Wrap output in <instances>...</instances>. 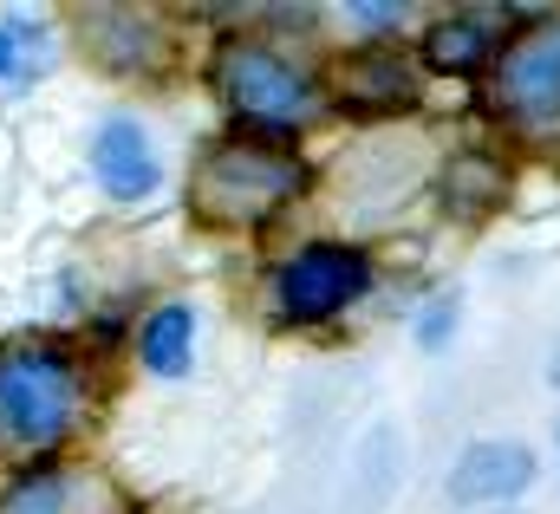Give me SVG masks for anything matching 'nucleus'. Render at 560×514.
I'll use <instances>...</instances> for the list:
<instances>
[{
    "mask_svg": "<svg viewBox=\"0 0 560 514\" xmlns=\"http://www.w3.org/2000/svg\"><path fill=\"white\" fill-rule=\"evenodd\" d=\"M306 183L300 156L287 143H268V137H229L215 143L202 163H196V183H189V202L202 222L215 229H255L268 222L280 202H293Z\"/></svg>",
    "mask_w": 560,
    "mask_h": 514,
    "instance_id": "1",
    "label": "nucleus"
},
{
    "mask_svg": "<svg viewBox=\"0 0 560 514\" xmlns=\"http://www.w3.org/2000/svg\"><path fill=\"white\" fill-rule=\"evenodd\" d=\"M72 417H79V365L59 346L46 339L0 346V456H39L66 443Z\"/></svg>",
    "mask_w": 560,
    "mask_h": 514,
    "instance_id": "2",
    "label": "nucleus"
},
{
    "mask_svg": "<svg viewBox=\"0 0 560 514\" xmlns=\"http://www.w3.org/2000/svg\"><path fill=\"white\" fill-rule=\"evenodd\" d=\"M215 85L242 118H261V125H293L313 112V79L261 39H229L215 52Z\"/></svg>",
    "mask_w": 560,
    "mask_h": 514,
    "instance_id": "3",
    "label": "nucleus"
},
{
    "mask_svg": "<svg viewBox=\"0 0 560 514\" xmlns=\"http://www.w3.org/2000/svg\"><path fill=\"white\" fill-rule=\"evenodd\" d=\"M365 287H372V260L359 248L319 242V248H300L275 273V306H280V319L313 326V319H332L339 306H352Z\"/></svg>",
    "mask_w": 560,
    "mask_h": 514,
    "instance_id": "4",
    "label": "nucleus"
},
{
    "mask_svg": "<svg viewBox=\"0 0 560 514\" xmlns=\"http://www.w3.org/2000/svg\"><path fill=\"white\" fill-rule=\"evenodd\" d=\"M495 112L522 130H555L560 125V20L522 33V39L502 52Z\"/></svg>",
    "mask_w": 560,
    "mask_h": 514,
    "instance_id": "5",
    "label": "nucleus"
},
{
    "mask_svg": "<svg viewBox=\"0 0 560 514\" xmlns=\"http://www.w3.org/2000/svg\"><path fill=\"white\" fill-rule=\"evenodd\" d=\"M79 39H85V52L105 72H125V79L163 72V59H170V33L138 7H85L79 13Z\"/></svg>",
    "mask_w": 560,
    "mask_h": 514,
    "instance_id": "6",
    "label": "nucleus"
},
{
    "mask_svg": "<svg viewBox=\"0 0 560 514\" xmlns=\"http://www.w3.org/2000/svg\"><path fill=\"white\" fill-rule=\"evenodd\" d=\"M528 482H535V456L522 443H469L450 469V502L489 509V502H515Z\"/></svg>",
    "mask_w": 560,
    "mask_h": 514,
    "instance_id": "7",
    "label": "nucleus"
},
{
    "mask_svg": "<svg viewBox=\"0 0 560 514\" xmlns=\"http://www.w3.org/2000/svg\"><path fill=\"white\" fill-rule=\"evenodd\" d=\"M0 514H125V495L92 469H39L0 495Z\"/></svg>",
    "mask_w": 560,
    "mask_h": 514,
    "instance_id": "8",
    "label": "nucleus"
},
{
    "mask_svg": "<svg viewBox=\"0 0 560 514\" xmlns=\"http://www.w3.org/2000/svg\"><path fill=\"white\" fill-rule=\"evenodd\" d=\"M332 79H339V105H346V112H365V118L418 105V79H411V66H405L398 52H385V46L339 59Z\"/></svg>",
    "mask_w": 560,
    "mask_h": 514,
    "instance_id": "9",
    "label": "nucleus"
},
{
    "mask_svg": "<svg viewBox=\"0 0 560 514\" xmlns=\"http://www.w3.org/2000/svg\"><path fill=\"white\" fill-rule=\"evenodd\" d=\"M92 170H98V183H105L118 202H138V196H150V189L163 183L156 143H150L131 118H112V125L92 137Z\"/></svg>",
    "mask_w": 560,
    "mask_h": 514,
    "instance_id": "10",
    "label": "nucleus"
},
{
    "mask_svg": "<svg viewBox=\"0 0 560 514\" xmlns=\"http://www.w3.org/2000/svg\"><path fill=\"white\" fill-rule=\"evenodd\" d=\"M489 52H495V20L489 13H450L423 33V59L436 72H482Z\"/></svg>",
    "mask_w": 560,
    "mask_h": 514,
    "instance_id": "11",
    "label": "nucleus"
},
{
    "mask_svg": "<svg viewBox=\"0 0 560 514\" xmlns=\"http://www.w3.org/2000/svg\"><path fill=\"white\" fill-rule=\"evenodd\" d=\"M502 189H509V176H502V163H489V156H450V170H443V209H456V215H489L495 202H502Z\"/></svg>",
    "mask_w": 560,
    "mask_h": 514,
    "instance_id": "12",
    "label": "nucleus"
},
{
    "mask_svg": "<svg viewBox=\"0 0 560 514\" xmlns=\"http://www.w3.org/2000/svg\"><path fill=\"white\" fill-rule=\"evenodd\" d=\"M189 339H196V313H189V306H163V313L143 326V365H150L156 378L189 372Z\"/></svg>",
    "mask_w": 560,
    "mask_h": 514,
    "instance_id": "13",
    "label": "nucleus"
},
{
    "mask_svg": "<svg viewBox=\"0 0 560 514\" xmlns=\"http://www.w3.org/2000/svg\"><path fill=\"white\" fill-rule=\"evenodd\" d=\"M46 26L39 20H0V85H20L46 66Z\"/></svg>",
    "mask_w": 560,
    "mask_h": 514,
    "instance_id": "14",
    "label": "nucleus"
},
{
    "mask_svg": "<svg viewBox=\"0 0 560 514\" xmlns=\"http://www.w3.org/2000/svg\"><path fill=\"white\" fill-rule=\"evenodd\" d=\"M352 13H359L365 26H398V20H405V7H352Z\"/></svg>",
    "mask_w": 560,
    "mask_h": 514,
    "instance_id": "15",
    "label": "nucleus"
},
{
    "mask_svg": "<svg viewBox=\"0 0 560 514\" xmlns=\"http://www.w3.org/2000/svg\"><path fill=\"white\" fill-rule=\"evenodd\" d=\"M450 319H456V306H430V319H423V339H430V346H436V339H443V326H450Z\"/></svg>",
    "mask_w": 560,
    "mask_h": 514,
    "instance_id": "16",
    "label": "nucleus"
},
{
    "mask_svg": "<svg viewBox=\"0 0 560 514\" xmlns=\"http://www.w3.org/2000/svg\"><path fill=\"white\" fill-rule=\"evenodd\" d=\"M548 378H555V385H560V346H555V359H548Z\"/></svg>",
    "mask_w": 560,
    "mask_h": 514,
    "instance_id": "17",
    "label": "nucleus"
},
{
    "mask_svg": "<svg viewBox=\"0 0 560 514\" xmlns=\"http://www.w3.org/2000/svg\"><path fill=\"white\" fill-rule=\"evenodd\" d=\"M555 436H560V423H555Z\"/></svg>",
    "mask_w": 560,
    "mask_h": 514,
    "instance_id": "18",
    "label": "nucleus"
}]
</instances>
